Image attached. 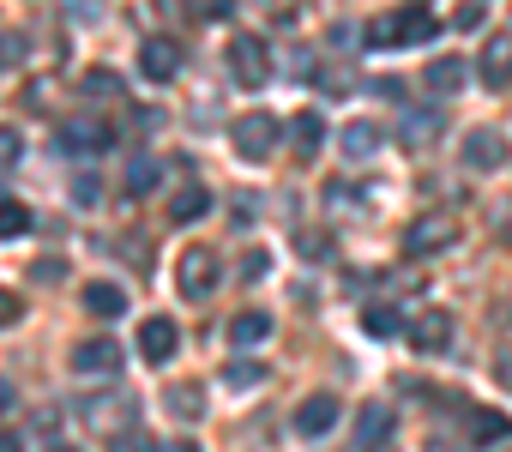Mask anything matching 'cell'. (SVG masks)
Wrapping results in <instances>:
<instances>
[{
  "instance_id": "cell-1",
  "label": "cell",
  "mask_w": 512,
  "mask_h": 452,
  "mask_svg": "<svg viewBox=\"0 0 512 452\" xmlns=\"http://www.w3.org/2000/svg\"><path fill=\"white\" fill-rule=\"evenodd\" d=\"M434 37H440V25H434V13L422 7V0L368 25V43H374V49H422V43H434Z\"/></svg>"
},
{
  "instance_id": "cell-2",
  "label": "cell",
  "mask_w": 512,
  "mask_h": 452,
  "mask_svg": "<svg viewBox=\"0 0 512 452\" xmlns=\"http://www.w3.org/2000/svg\"><path fill=\"white\" fill-rule=\"evenodd\" d=\"M223 61H229V79H235L241 91H260V85L272 79V55H266V43L253 37V31H235Z\"/></svg>"
},
{
  "instance_id": "cell-3",
  "label": "cell",
  "mask_w": 512,
  "mask_h": 452,
  "mask_svg": "<svg viewBox=\"0 0 512 452\" xmlns=\"http://www.w3.org/2000/svg\"><path fill=\"white\" fill-rule=\"evenodd\" d=\"M278 139H284V127H278L272 115H241V121H229V145H235L247 163H266V157L278 151Z\"/></svg>"
},
{
  "instance_id": "cell-4",
  "label": "cell",
  "mask_w": 512,
  "mask_h": 452,
  "mask_svg": "<svg viewBox=\"0 0 512 452\" xmlns=\"http://www.w3.org/2000/svg\"><path fill=\"white\" fill-rule=\"evenodd\" d=\"M446 248H458V223L452 217H416L410 230H404V254L410 260H434Z\"/></svg>"
},
{
  "instance_id": "cell-5",
  "label": "cell",
  "mask_w": 512,
  "mask_h": 452,
  "mask_svg": "<svg viewBox=\"0 0 512 452\" xmlns=\"http://www.w3.org/2000/svg\"><path fill=\"white\" fill-rule=\"evenodd\" d=\"M217 266H223V260H217L211 248H187L181 266H175V290H181L187 302H205V296L217 290Z\"/></svg>"
},
{
  "instance_id": "cell-6",
  "label": "cell",
  "mask_w": 512,
  "mask_h": 452,
  "mask_svg": "<svg viewBox=\"0 0 512 452\" xmlns=\"http://www.w3.org/2000/svg\"><path fill=\"white\" fill-rule=\"evenodd\" d=\"M458 157H464V169H470V175H494L512 151H506V133H500V127H470Z\"/></svg>"
},
{
  "instance_id": "cell-7",
  "label": "cell",
  "mask_w": 512,
  "mask_h": 452,
  "mask_svg": "<svg viewBox=\"0 0 512 452\" xmlns=\"http://www.w3.org/2000/svg\"><path fill=\"white\" fill-rule=\"evenodd\" d=\"M452 332H458V326H452V314H446V308H428V314H416V320L404 326V338H410V350H416V356H440V350L452 344Z\"/></svg>"
},
{
  "instance_id": "cell-8",
  "label": "cell",
  "mask_w": 512,
  "mask_h": 452,
  "mask_svg": "<svg viewBox=\"0 0 512 452\" xmlns=\"http://www.w3.org/2000/svg\"><path fill=\"white\" fill-rule=\"evenodd\" d=\"M121 362H127V356H121V344H115V338H85V344L73 350V368H79L85 380H115V374H121Z\"/></svg>"
},
{
  "instance_id": "cell-9",
  "label": "cell",
  "mask_w": 512,
  "mask_h": 452,
  "mask_svg": "<svg viewBox=\"0 0 512 452\" xmlns=\"http://www.w3.org/2000/svg\"><path fill=\"white\" fill-rule=\"evenodd\" d=\"M139 73H145L151 85H169V79L181 73V43H175V37H145V43H139Z\"/></svg>"
},
{
  "instance_id": "cell-10",
  "label": "cell",
  "mask_w": 512,
  "mask_h": 452,
  "mask_svg": "<svg viewBox=\"0 0 512 452\" xmlns=\"http://www.w3.org/2000/svg\"><path fill=\"white\" fill-rule=\"evenodd\" d=\"M476 79L482 85H512V31H494L488 43H482V55H476Z\"/></svg>"
},
{
  "instance_id": "cell-11",
  "label": "cell",
  "mask_w": 512,
  "mask_h": 452,
  "mask_svg": "<svg viewBox=\"0 0 512 452\" xmlns=\"http://www.w3.org/2000/svg\"><path fill=\"white\" fill-rule=\"evenodd\" d=\"M338 416H344L338 398H332V392H314V398H302V410H296V434H302V440H320V434L338 428Z\"/></svg>"
},
{
  "instance_id": "cell-12",
  "label": "cell",
  "mask_w": 512,
  "mask_h": 452,
  "mask_svg": "<svg viewBox=\"0 0 512 452\" xmlns=\"http://www.w3.org/2000/svg\"><path fill=\"white\" fill-rule=\"evenodd\" d=\"M175 350H181V326L175 320H145L139 326V356L145 362H169Z\"/></svg>"
},
{
  "instance_id": "cell-13",
  "label": "cell",
  "mask_w": 512,
  "mask_h": 452,
  "mask_svg": "<svg viewBox=\"0 0 512 452\" xmlns=\"http://www.w3.org/2000/svg\"><path fill=\"white\" fill-rule=\"evenodd\" d=\"M61 145H67V151L97 157V151H109V145H115V127H103V121H73V127H61Z\"/></svg>"
},
{
  "instance_id": "cell-14",
  "label": "cell",
  "mask_w": 512,
  "mask_h": 452,
  "mask_svg": "<svg viewBox=\"0 0 512 452\" xmlns=\"http://www.w3.org/2000/svg\"><path fill=\"white\" fill-rule=\"evenodd\" d=\"M338 145H344V157H350V163H368V157L386 145V133H380L374 121H350V127L338 133Z\"/></svg>"
},
{
  "instance_id": "cell-15",
  "label": "cell",
  "mask_w": 512,
  "mask_h": 452,
  "mask_svg": "<svg viewBox=\"0 0 512 452\" xmlns=\"http://www.w3.org/2000/svg\"><path fill=\"white\" fill-rule=\"evenodd\" d=\"M163 404H169L181 422H199V416H205V386H193V380H175V386L163 392Z\"/></svg>"
},
{
  "instance_id": "cell-16",
  "label": "cell",
  "mask_w": 512,
  "mask_h": 452,
  "mask_svg": "<svg viewBox=\"0 0 512 452\" xmlns=\"http://www.w3.org/2000/svg\"><path fill=\"white\" fill-rule=\"evenodd\" d=\"M266 338H272V314H260V308L229 320V344H266Z\"/></svg>"
},
{
  "instance_id": "cell-17",
  "label": "cell",
  "mask_w": 512,
  "mask_h": 452,
  "mask_svg": "<svg viewBox=\"0 0 512 452\" xmlns=\"http://www.w3.org/2000/svg\"><path fill=\"white\" fill-rule=\"evenodd\" d=\"M464 428H470V440H476V446H494V440H506V434H512V422H506L500 410H470V416H464Z\"/></svg>"
},
{
  "instance_id": "cell-18",
  "label": "cell",
  "mask_w": 512,
  "mask_h": 452,
  "mask_svg": "<svg viewBox=\"0 0 512 452\" xmlns=\"http://www.w3.org/2000/svg\"><path fill=\"white\" fill-rule=\"evenodd\" d=\"M85 314L115 320V314H127V296H121L115 284H85Z\"/></svg>"
},
{
  "instance_id": "cell-19",
  "label": "cell",
  "mask_w": 512,
  "mask_h": 452,
  "mask_svg": "<svg viewBox=\"0 0 512 452\" xmlns=\"http://www.w3.org/2000/svg\"><path fill=\"white\" fill-rule=\"evenodd\" d=\"M290 139H296V157H314V151H320V139H326V121H320L314 109H308V115H296V121H290Z\"/></svg>"
},
{
  "instance_id": "cell-20",
  "label": "cell",
  "mask_w": 512,
  "mask_h": 452,
  "mask_svg": "<svg viewBox=\"0 0 512 452\" xmlns=\"http://www.w3.org/2000/svg\"><path fill=\"white\" fill-rule=\"evenodd\" d=\"M205 205H211V193H205L199 181H187V187L169 199V217H175V223H193V217H205Z\"/></svg>"
},
{
  "instance_id": "cell-21",
  "label": "cell",
  "mask_w": 512,
  "mask_h": 452,
  "mask_svg": "<svg viewBox=\"0 0 512 452\" xmlns=\"http://www.w3.org/2000/svg\"><path fill=\"white\" fill-rule=\"evenodd\" d=\"M422 85H428L434 97H446V91H458V85H464V61H434V67L422 73Z\"/></svg>"
},
{
  "instance_id": "cell-22",
  "label": "cell",
  "mask_w": 512,
  "mask_h": 452,
  "mask_svg": "<svg viewBox=\"0 0 512 452\" xmlns=\"http://www.w3.org/2000/svg\"><path fill=\"white\" fill-rule=\"evenodd\" d=\"M115 416H139V404L133 398H91L85 404V422H97V428H109Z\"/></svg>"
},
{
  "instance_id": "cell-23",
  "label": "cell",
  "mask_w": 512,
  "mask_h": 452,
  "mask_svg": "<svg viewBox=\"0 0 512 452\" xmlns=\"http://www.w3.org/2000/svg\"><path fill=\"white\" fill-rule=\"evenodd\" d=\"M121 187H127V199H145V193L157 187V163H151V157H133V163H127V181H121Z\"/></svg>"
},
{
  "instance_id": "cell-24",
  "label": "cell",
  "mask_w": 512,
  "mask_h": 452,
  "mask_svg": "<svg viewBox=\"0 0 512 452\" xmlns=\"http://www.w3.org/2000/svg\"><path fill=\"white\" fill-rule=\"evenodd\" d=\"M25 55H31V37L25 31H0V73H13Z\"/></svg>"
},
{
  "instance_id": "cell-25",
  "label": "cell",
  "mask_w": 512,
  "mask_h": 452,
  "mask_svg": "<svg viewBox=\"0 0 512 452\" xmlns=\"http://www.w3.org/2000/svg\"><path fill=\"white\" fill-rule=\"evenodd\" d=\"M25 230H31V211L13 205V199H0V242H13V236H25Z\"/></svg>"
},
{
  "instance_id": "cell-26",
  "label": "cell",
  "mask_w": 512,
  "mask_h": 452,
  "mask_svg": "<svg viewBox=\"0 0 512 452\" xmlns=\"http://www.w3.org/2000/svg\"><path fill=\"white\" fill-rule=\"evenodd\" d=\"M223 380H229V386H260V380H266V362H253V356H235V362L223 368Z\"/></svg>"
},
{
  "instance_id": "cell-27",
  "label": "cell",
  "mask_w": 512,
  "mask_h": 452,
  "mask_svg": "<svg viewBox=\"0 0 512 452\" xmlns=\"http://www.w3.org/2000/svg\"><path fill=\"white\" fill-rule=\"evenodd\" d=\"M79 91H85V97H121V79H115L109 67H91V73L79 79Z\"/></svg>"
},
{
  "instance_id": "cell-28",
  "label": "cell",
  "mask_w": 512,
  "mask_h": 452,
  "mask_svg": "<svg viewBox=\"0 0 512 452\" xmlns=\"http://www.w3.org/2000/svg\"><path fill=\"white\" fill-rule=\"evenodd\" d=\"M386 434H392V410L368 404V410H362V446H374V440H386Z\"/></svg>"
},
{
  "instance_id": "cell-29",
  "label": "cell",
  "mask_w": 512,
  "mask_h": 452,
  "mask_svg": "<svg viewBox=\"0 0 512 452\" xmlns=\"http://www.w3.org/2000/svg\"><path fill=\"white\" fill-rule=\"evenodd\" d=\"M362 332H368V338H392V332H398V314H392V308H368V314H362Z\"/></svg>"
},
{
  "instance_id": "cell-30",
  "label": "cell",
  "mask_w": 512,
  "mask_h": 452,
  "mask_svg": "<svg viewBox=\"0 0 512 452\" xmlns=\"http://www.w3.org/2000/svg\"><path fill=\"white\" fill-rule=\"evenodd\" d=\"M181 7H187L193 19H229V7H235V0H181Z\"/></svg>"
},
{
  "instance_id": "cell-31",
  "label": "cell",
  "mask_w": 512,
  "mask_h": 452,
  "mask_svg": "<svg viewBox=\"0 0 512 452\" xmlns=\"http://www.w3.org/2000/svg\"><path fill=\"white\" fill-rule=\"evenodd\" d=\"M482 19H488V7H482V0H464V7L452 13V25H458V31H476Z\"/></svg>"
},
{
  "instance_id": "cell-32",
  "label": "cell",
  "mask_w": 512,
  "mask_h": 452,
  "mask_svg": "<svg viewBox=\"0 0 512 452\" xmlns=\"http://www.w3.org/2000/svg\"><path fill=\"white\" fill-rule=\"evenodd\" d=\"M434 127H440L434 115H416V121H410V133H404V145H428V139H434Z\"/></svg>"
},
{
  "instance_id": "cell-33",
  "label": "cell",
  "mask_w": 512,
  "mask_h": 452,
  "mask_svg": "<svg viewBox=\"0 0 512 452\" xmlns=\"http://www.w3.org/2000/svg\"><path fill=\"white\" fill-rule=\"evenodd\" d=\"M19 314H25V302L13 290H0V326H19Z\"/></svg>"
},
{
  "instance_id": "cell-34",
  "label": "cell",
  "mask_w": 512,
  "mask_h": 452,
  "mask_svg": "<svg viewBox=\"0 0 512 452\" xmlns=\"http://www.w3.org/2000/svg\"><path fill=\"white\" fill-rule=\"evenodd\" d=\"M302 254L308 260H332V236H302Z\"/></svg>"
},
{
  "instance_id": "cell-35",
  "label": "cell",
  "mask_w": 512,
  "mask_h": 452,
  "mask_svg": "<svg viewBox=\"0 0 512 452\" xmlns=\"http://www.w3.org/2000/svg\"><path fill=\"white\" fill-rule=\"evenodd\" d=\"M19 151H25V145H19V133H13V127H0V163H13Z\"/></svg>"
},
{
  "instance_id": "cell-36",
  "label": "cell",
  "mask_w": 512,
  "mask_h": 452,
  "mask_svg": "<svg viewBox=\"0 0 512 452\" xmlns=\"http://www.w3.org/2000/svg\"><path fill=\"white\" fill-rule=\"evenodd\" d=\"M115 452H151V440L133 428V434H115Z\"/></svg>"
},
{
  "instance_id": "cell-37",
  "label": "cell",
  "mask_w": 512,
  "mask_h": 452,
  "mask_svg": "<svg viewBox=\"0 0 512 452\" xmlns=\"http://www.w3.org/2000/svg\"><path fill=\"white\" fill-rule=\"evenodd\" d=\"M31 272H37V278H43V284H61V272H67V266H61V260H37V266H31Z\"/></svg>"
},
{
  "instance_id": "cell-38",
  "label": "cell",
  "mask_w": 512,
  "mask_h": 452,
  "mask_svg": "<svg viewBox=\"0 0 512 452\" xmlns=\"http://www.w3.org/2000/svg\"><path fill=\"white\" fill-rule=\"evenodd\" d=\"M266 266H272L266 254H247V260H241V278H266Z\"/></svg>"
},
{
  "instance_id": "cell-39",
  "label": "cell",
  "mask_w": 512,
  "mask_h": 452,
  "mask_svg": "<svg viewBox=\"0 0 512 452\" xmlns=\"http://www.w3.org/2000/svg\"><path fill=\"white\" fill-rule=\"evenodd\" d=\"M73 199H79V205H91V199H97V181H91V175H79V181H73Z\"/></svg>"
},
{
  "instance_id": "cell-40",
  "label": "cell",
  "mask_w": 512,
  "mask_h": 452,
  "mask_svg": "<svg viewBox=\"0 0 512 452\" xmlns=\"http://www.w3.org/2000/svg\"><path fill=\"white\" fill-rule=\"evenodd\" d=\"M0 452H25V440H19V434H7V428H0Z\"/></svg>"
},
{
  "instance_id": "cell-41",
  "label": "cell",
  "mask_w": 512,
  "mask_h": 452,
  "mask_svg": "<svg viewBox=\"0 0 512 452\" xmlns=\"http://www.w3.org/2000/svg\"><path fill=\"white\" fill-rule=\"evenodd\" d=\"M7 404H13V386H7V380H0V410H7Z\"/></svg>"
},
{
  "instance_id": "cell-42",
  "label": "cell",
  "mask_w": 512,
  "mask_h": 452,
  "mask_svg": "<svg viewBox=\"0 0 512 452\" xmlns=\"http://www.w3.org/2000/svg\"><path fill=\"white\" fill-rule=\"evenodd\" d=\"M169 452H199V446H193V440H175V446H169Z\"/></svg>"
},
{
  "instance_id": "cell-43",
  "label": "cell",
  "mask_w": 512,
  "mask_h": 452,
  "mask_svg": "<svg viewBox=\"0 0 512 452\" xmlns=\"http://www.w3.org/2000/svg\"><path fill=\"white\" fill-rule=\"evenodd\" d=\"M49 452H73V446H49Z\"/></svg>"
},
{
  "instance_id": "cell-44",
  "label": "cell",
  "mask_w": 512,
  "mask_h": 452,
  "mask_svg": "<svg viewBox=\"0 0 512 452\" xmlns=\"http://www.w3.org/2000/svg\"><path fill=\"white\" fill-rule=\"evenodd\" d=\"M428 452H452V446H428Z\"/></svg>"
}]
</instances>
